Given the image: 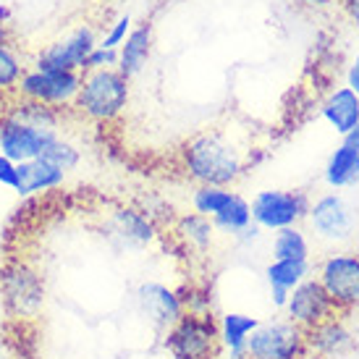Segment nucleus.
<instances>
[{
  "instance_id": "nucleus-1",
  "label": "nucleus",
  "mask_w": 359,
  "mask_h": 359,
  "mask_svg": "<svg viewBox=\"0 0 359 359\" xmlns=\"http://www.w3.org/2000/svg\"><path fill=\"white\" fill-rule=\"evenodd\" d=\"M255 163L252 129L233 121L191 134L179 147V165L197 187H233Z\"/></svg>"
},
{
  "instance_id": "nucleus-2",
  "label": "nucleus",
  "mask_w": 359,
  "mask_h": 359,
  "mask_svg": "<svg viewBox=\"0 0 359 359\" xmlns=\"http://www.w3.org/2000/svg\"><path fill=\"white\" fill-rule=\"evenodd\" d=\"M129 79L118 69H102L81 74V84L71 110L87 123L108 126L123 116L129 105Z\"/></svg>"
},
{
  "instance_id": "nucleus-3",
  "label": "nucleus",
  "mask_w": 359,
  "mask_h": 359,
  "mask_svg": "<svg viewBox=\"0 0 359 359\" xmlns=\"http://www.w3.org/2000/svg\"><path fill=\"white\" fill-rule=\"evenodd\" d=\"M0 297L13 325H29L45 309V278L27 259H11L0 270Z\"/></svg>"
},
{
  "instance_id": "nucleus-4",
  "label": "nucleus",
  "mask_w": 359,
  "mask_h": 359,
  "mask_svg": "<svg viewBox=\"0 0 359 359\" xmlns=\"http://www.w3.org/2000/svg\"><path fill=\"white\" fill-rule=\"evenodd\" d=\"M165 349L173 359H220L218 323L210 312H184L179 323L165 330Z\"/></svg>"
},
{
  "instance_id": "nucleus-5",
  "label": "nucleus",
  "mask_w": 359,
  "mask_h": 359,
  "mask_svg": "<svg viewBox=\"0 0 359 359\" xmlns=\"http://www.w3.org/2000/svg\"><path fill=\"white\" fill-rule=\"evenodd\" d=\"M81 84L79 71H50V69H37L29 66L21 76L19 87H16V97L32 102H42L48 108L55 110H71L76 92Z\"/></svg>"
},
{
  "instance_id": "nucleus-6",
  "label": "nucleus",
  "mask_w": 359,
  "mask_h": 359,
  "mask_svg": "<svg viewBox=\"0 0 359 359\" xmlns=\"http://www.w3.org/2000/svg\"><path fill=\"white\" fill-rule=\"evenodd\" d=\"M307 357L304 330L291 320L259 323L247 341V359H302Z\"/></svg>"
},
{
  "instance_id": "nucleus-7",
  "label": "nucleus",
  "mask_w": 359,
  "mask_h": 359,
  "mask_svg": "<svg viewBox=\"0 0 359 359\" xmlns=\"http://www.w3.org/2000/svg\"><path fill=\"white\" fill-rule=\"evenodd\" d=\"M309 197L304 191H280V189H268L259 191L257 197L252 200V223L259 229L268 231H280L297 226L299 220L307 218L309 212Z\"/></svg>"
},
{
  "instance_id": "nucleus-8",
  "label": "nucleus",
  "mask_w": 359,
  "mask_h": 359,
  "mask_svg": "<svg viewBox=\"0 0 359 359\" xmlns=\"http://www.w3.org/2000/svg\"><path fill=\"white\" fill-rule=\"evenodd\" d=\"M318 283L341 312L351 315L359 307V252L330 255L323 259L318 268Z\"/></svg>"
},
{
  "instance_id": "nucleus-9",
  "label": "nucleus",
  "mask_w": 359,
  "mask_h": 359,
  "mask_svg": "<svg viewBox=\"0 0 359 359\" xmlns=\"http://www.w3.org/2000/svg\"><path fill=\"white\" fill-rule=\"evenodd\" d=\"M102 233L121 250H144L158 239V226L147 210L116 205L102 215Z\"/></svg>"
},
{
  "instance_id": "nucleus-10",
  "label": "nucleus",
  "mask_w": 359,
  "mask_h": 359,
  "mask_svg": "<svg viewBox=\"0 0 359 359\" xmlns=\"http://www.w3.org/2000/svg\"><path fill=\"white\" fill-rule=\"evenodd\" d=\"M97 48V34L90 24H81L69 34H63L50 45H45L37 53L34 66L37 69H50V71H79L84 69V60L92 50Z\"/></svg>"
},
{
  "instance_id": "nucleus-11",
  "label": "nucleus",
  "mask_w": 359,
  "mask_h": 359,
  "mask_svg": "<svg viewBox=\"0 0 359 359\" xmlns=\"http://www.w3.org/2000/svg\"><path fill=\"white\" fill-rule=\"evenodd\" d=\"M286 312H289V320L302 330H312L323 325L325 320H333L339 315H346L341 312L333 299H330L325 289L318 283V278H304L297 286V289L289 294V302H286Z\"/></svg>"
},
{
  "instance_id": "nucleus-12",
  "label": "nucleus",
  "mask_w": 359,
  "mask_h": 359,
  "mask_svg": "<svg viewBox=\"0 0 359 359\" xmlns=\"http://www.w3.org/2000/svg\"><path fill=\"white\" fill-rule=\"evenodd\" d=\"M307 220L312 231L325 241H346L357 231V215L341 194H325L312 202Z\"/></svg>"
},
{
  "instance_id": "nucleus-13",
  "label": "nucleus",
  "mask_w": 359,
  "mask_h": 359,
  "mask_svg": "<svg viewBox=\"0 0 359 359\" xmlns=\"http://www.w3.org/2000/svg\"><path fill=\"white\" fill-rule=\"evenodd\" d=\"M349 315H339L333 320H325L323 325L312 330H304L307 357L312 359H341L357 351V336L349 328Z\"/></svg>"
},
{
  "instance_id": "nucleus-14",
  "label": "nucleus",
  "mask_w": 359,
  "mask_h": 359,
  "mask_svg": "<svg viewBox=\"0 0 359 359\" xmlns=\"http://www.w3.org/2000/svg\"><path fill=\"white\" fill-rule=\"evenodd\" d=\"M137 304H140L142 315L158 330H168L187 312L184 299L179 294L168 286H163V283H155V280H147L137 289Z\"/></svg>"
},
{
  "instance_id": "nucleus-15",
  "label": "nucleus",
  "mask_w": 359,
  "mask_h": 359,
  "mask_svg": "<svg viewBox=\"0 0 359 359\" xmlns=\"http://www.w3.org/2000/svg\"><path fill=\"white\" fill-rule=\"evenodd\" d=\"M58 134H45L32 126H21L13 121L0 118V152L11 158L16 165L27 163V160L40 158L42 150L50 144V140H55Z\"/></svg>"
},
{
  "instance_id": "nucleus-16",
  "label": "nucleus",
  "mask_w": 359,
  "mask_h": 359,
  "mask_svg": "<svg viewBox=\"0 0 359 359\" xmlns=\"http://www.w3.org/2000/svg\"><path fill=\"white\" fill-rule=\"evenodd\" d=\"M0 118L21 123V126H32V129L45 131V134H60L63 113L42 105V102H32L13 95V97L0 102Z\"/></svg>"
},
{
  "instance_id": "nucleus-17",
  "label": "nucleus",
  "mask_w": 359,
  "mask_h": 359,
  "mask_svg": "<svg viewBox=\"0 0 359 359\" xmlns=\"http://www.w3.org/2000/svg\"><path fill=\"white\" fill-rule=\"evenodd\" d=\"M19 184H16V194L21 197H29V194H40V191H53L63 187L66 181V173L60 168H55L53 163L42 158L27 160V163H19Z\"/></svg>"
},
{
  "instance_id": "nucleus-18",
  "label": "nucleus",
  "mask_w": 359,
  "mask_h": 359,
  "mask_svg": "<svg viewBox=\"0 0 359 359\" xmlns=\"http://www.w3.org/2000/svg\"><path fill=\"white\" fill-rule=\"evenodd\" d=\"M150 50H152V24L150 21H142L140 27H134L129 32L126 42L118 48V66L116 69L131 81L144 69V63L150 58Z\"/></svg>"
},
{
  "instance_id": "nucleus-19",
  "label": "nucleus",
  "mask_w": 359,
  "mask_h": 359,
  "mask_svg": "<svg viewBox=\"0 0 359 359\" xmlns=\"http://www.w3.org/2000/svg\"><path fill=\"white\" fill-rule=\"evenodd\" d=\"M307 273H309V259H273L268 265V270H265L270 289H273V302L278 307H286L289 294L299 286L302 280L307 278Z\"/></svg>"
},
{
  "instance_id": "nucleus-20",
  "label": "nucleus",
  "mask_w": 359,
  "mask_h": 359,
  "mask_svg": "<svg viewBox=\"0 0 359 359\" xmlns=\"http://www.w3.org/2000/svg\"><path fill=\"white\" fill-rule=\"evenodd\" d=\"M323 116L339 134H349L359 123V97L349 87H339L330 92V97L323 102Z\"/></svg>"
},
{
  "instance_id": "nucleus-21",
  "label": "nucleus",
  "mask_w": 359,
  "mask_h": 359,
  "mask_svg": "<svg viewBox=\"0 0 359 359\" xmlns=\"http://www.w3.org/2000/svg\"><path fill=\"white\" fill-rule=\"evenodd\" d=\"M257 318L241 315V312H229V315L220 318V344L231 354V359H247V341H250L252 330L257 328Z\"/></svg>"
},
{
  "instance_id": "nucleus-22",
  "label": "nucleus",
  "mask_w": 359,
  "mask_h": 359,
  "mask_svg": "<svg viewBox=\"0 0 359 359\" xmlns=\"http://www.w3.org/2000/svg\"><path fill=\"white\" fill-rule=\"evenodd\" d=\"M173 233H176V239H179L189 252L208 255L210 247H212V239H215V226H212V220L205 218V215L189 212V215H181V218L176 220Z\"/></svg>"
},
{
  "instance_id": "nucleus-23",
  "label": "nucleus",
  "mask_w": 359,
  "mask_h": 359,
  "mask_svg": "<svg viewBox=\"0 0 359 359\" xmlns=\"http://www.w3.org/2000/svg\"><path fill=\"white\" fill-rule=\"evenodd\" d=\"M325 181L333 189H346L359 184V150L341 144L325 165Z\"/></svg>"
},
{
  "instance_id": "nucleus-24",
  "label": "nucleus",
  "mask_w": 359,
  "mask_h": 359,
  "mask_svg": "<svg viewBox=\"0 0 359 359\" xmlns=\"http://www.w3.org/2000/svg\"><path fill=\"white\" fill-rule=\"evenodd\" d=\"M27 69L29 66L24 63L21 53L13 48V42L0 45V100H8L16 95V87Z\"/></svg>"
},
{
  "instance_id": "nucleus-25",
  "label": "nucleus",
  "mask_w": 359,
  "mask_h": 359,
  "mask_svg": "<svg viewBox=\"0 0 359 359\" xmlns=\"http://www.w3.org/2000/svg\"><path fill=\"white\" fill-rule=\"evenodd\" d=\"M236 197L239 194L231 191L229 187H197L194 194H191V208H194L197 215H205V218L212 220L218 212L229 208Z\"/></svg>"
},
{
  "instance_id": "nucleus-26",
  "label": "nucleus",
  "mask_w": 359,
  "mask_h": 359,
  "mask_svg": "<svg viewBox=\"0 0 359 359\" xmlns=\"http://www.w3.org/2000/svg\"><path fill=\"white\" fill-rule=\"evenodd\" d=\"M212 226L215 231H223V233H233V236H239L244 231L252 226V210H250V202L244 200V197H236V200L231 202L229 208L218 212L215 218H212Z\"/></svg>"
},
{
  "instance_id": "nucleus-27",
  "label": "nucleus",
  "mask_w": 359,
  "mask_h": 359,
  "mask_svg": "<svg viewBox=\"0 0 359 359\" xmlns=\"http://www.w3.org/2000/svg\"><path fill=\"white\" fill-rule=\"evenodd\" d=\"M273 259H309V244L297 226L276 231V236H273Z\"/></svg>"
},
{
  "instance_id": "nucleus-28",
  "label": "nucleus",
  "mask_w": 359,
  "mask_h": 359,
  "mask_svg": "<svg viewBox=\"0 0 359 359\" xmlns=\"http://www.w3.org/2000/svg\"><path fill=\"white\" fill-rule=\"evenodd\" d=\"M40 158L48 160V163H53V165L60 168L63 173H69V170H74L81 163V150L74 144V142H69L66 137H60L58 134V137L50 140V144L42 150Z\"/></svg>"
},
{
  "instance_id": "nucleus-29",
  "label": "nucleus",
  "mask_w": 359,
  "mask_h": 359,
  "mask_svg": "<svg viewBox=\"0 0 359 359\" xmlns=\"http://www.w3.org/2000/svg\"><path fill=\"white\" fill-rule=\"evenodd\" d=\"M131 32V16L129 13H121L116 19L108 24V29L102 32L100 42H97V48H105V50H118L121 45L126 42Z\"/></svg>"
},
{
  "instance_id": "nucleus-30",
  "label": "nucleus",
  "mask_w": 359,
  "mask_h": 359,
  "mask_svg": "<svg viewBox=\"0 0 359 359\" xmlns=\"http://www.w3.org/2000/svg\"><path fill=\"white\" fill-rule=\"evenodd\" d=\"M118 66V50H105V48H95V50L87 55L84 60V69L81 74L87 71H102V69H116Z\"/></svg>"
},
{
  "instance_id": "nucleus-31",
  "label": "nucleus",
  "mask_w": 359,
  "mask_h": 359,
  "mask_svg": "<svg viewBox=\"0 0 359 359\" xmlns=\"http://www.w3.org/2000/svg\"><path fill=\"white\" fill-rule=\"evenodd\" d=\"M0 359H24L21 341L13 325H0Z\"/></svg>"
},
{
  "instance_id": "nucleus-32",
  "label": "nucleus",
  "mask_w": 359,
  "mask_h": 359,
  "mask_svg": "<svg viewBox=\"0 0 359 359\" xmlns=\"http://www.w3.org/2000/svg\"><path fill=\"white\" fill-rule=\"evenodd\" d=\"M0 184L8 187V189H16V184H19V168H16V163L11 158H6L3 152H0Z\"/></svg>"
},
{
  "instance_id": "nucleus-33",
  "label": "nucleus",
  "mask_w": 359,
  "mask_h": 359,
  "mask_svg": "<svg viewBox=\"0 0 359 359\" xmlns=\"http://www.w3.org/2000/svg\"><path fill=\"white\" fill-rule=\"evenodd\" d=\"M341 11L349 19V24L359 32V0H341Z\"/></svg>"
},
{
  "instance_id": "nucleus-34",
  "label": "nucleus",
  "mask_w": 359,
  "mask_h": 359,
  "mask_svg": "<svg viewBox=\"0 0 359 359\" xmlns=\"http://www.w3.org/2000/svg\"><path fill=\"white\" fill-rule=\"evenodd\" d=\"M354 95L359 97V55L354 58V63H351V69H349V84H346Z\"/></svg>"
},
{
  "instance_id": "nucleus-35",
  "label": "nucleus",
  "mask_w": 359,
  "mask_h": 359,
  "mask_svg": "<svg viewBox=\"0 0 359 359\" xmlns=\"http://www.w3.org/2000/svg\"><path fill=\"white\" fill-rule=\"evenodd\" d=\"M344 144L346 147H354V150H359V123H357V129H351L346 137H344Z\"/></svg>"
},
{
  "instance_id": "nucleus-36",
  "label": "nucleus",
  "mask_w": 359,
  "mask_h": 359,
  "mask_svg": "<svg viewBox=\"0 0 359 359\" xmlns=\"http://www.w3.org/2000/svg\"><path fill=\"white\" fill-rule=\"evenodd\" d=\"M8 42H13V32H11L8 24L0 21V45H8Z\"/></svg>"
},
{
  "instance_id": "nucleus-37",
  "label": "nucleus",
  "mask_w": 359,
  "mask_h": 359,
  "mask_svg": "<svg viewBox=\"0 0 359 359\" xmlns=\"http://www.w3.org/2000/svg\"><path fill=\"white\" fill-rule=\"evenodd\" d=\"M304 6H312V8H328L333 0H299Z\"/></svg>"
},
{
  "instance_id": "nucleus-38",
  "label": "nucleus",
  "mask_w": 359,
  "mask_h": 359,
  "mask_svg": "<svg viewBox=\"0 0 359 359\" xmlns=\"http://www.w3.org/2000/svg\"><path fill=\"white\" fill-rule=\"evenodd\" d=\"M302 359H312V357H302Z\"/></svg>"
},
{
  "instance_id": "nucleus-39",
  "label": "nucleus",
  "mask_w": 359,
  "mask_h": 359,
  "mask_svg": "<svg viewBox=\"0 0 359 359\" xmlns=\"http://www.w3.org/2000/svg\"><path fill=\"white\" fill-rule=\"evenodd\" d=\"M0 102H3V100H0Z\"/></svg>"
}]
</instances>
